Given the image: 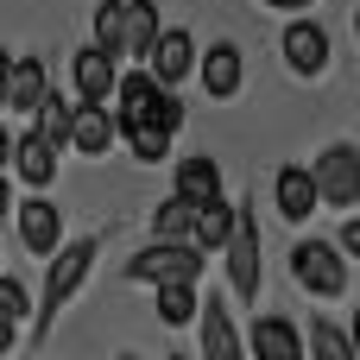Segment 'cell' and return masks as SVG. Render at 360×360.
<instances>
[{
  "label": "cell",
  "instance_id": "cell-14",
  "mask_svg": "<svg viewBox=\"0 0 360 360\" xmlns=\"http://www.w3.org/2000/svg\"><path fill=\"white\" fill-rule=\"evenodd\" d=\"M44 95H51V76H44V63H38V57H13V63H6V108L32 114Z\"/></svg>",
  "mask_w": 360,
  "mask_h": 360
},
{
  "label": "cell",
  "instance_id": "cell-16",
  "mask_svg": "<svg viewBox=\"0 0 360 360\" xmlns=\"http://www.w3.org/2000/svg\"><path fill=\"white\" fill-rule=\"evenodd\" d=\"M196 310H202V316H196L202 354H209V360H234V354H240V335H234V323H228L221 297H209V304H196Z\"/></svg>",
  "mask_w": 360,
  "mask_h": 360
},
{
  "label": "cell",
  "instance_id": "cell-18",
  "mask_svg": "<svg viewBox=\"0 0 360 360\" xmlns=\"http://www.w3.org/2000/svg\"><path fill=\"white\" fill-rule=\"evenodd\" d=\"M114 139H127V152H133L139 165L171 158V133H165L158 120H120V127H114Z\"/></svg>",
  "mask_w": 360,
  "mask_h": 360
},
{
  "label": "cell",
  "instance_id": "cell-8",
  "mask_svg": "<svg viewBox=\"0 0 360 360\" xmlns=\"http://www.w3.org/2000/svg\"><path fill=\"white\" fill-rule=\"evenodd\" d=\"M13 221H19L25 253H51V247L63 240V209H57L51 196H25V202H13Z\"/></svg>",
  "mask_w": 360,
  "mask_h": 360
},
{
  "label": "cell",
  "instance_id": "cell-10",
  "mask_svg": "<svg viewBox=\"0 0 360 360\" xmlns=\"http://www.w3.org/2000/svg\"><path fill=\"white\" fill-rule=\"evenodd\" d=\"M202 57V51H196ZM196 76H202V89L215 95V101H228V95H240V76H247V57H240V44L234 38H221V44H209V57L196 63Z\"/></svg>",
  "mask_w": 360,
  "mask_h": 360
},
{
  "label": "cell",
  "instance_id": "cell-21",
  "mask_svg": "<svg viewBox=\"0 0 360 360\" xmlns=\"http://www.w3.org/2000/svg\"><path fill=\"white\" fill-rule=\"evenodd\" d=\"M70 114H76V108H70L63 95H44V101L32 108V120H38L32 133H38L44 146H57V152H63V146H70Z\"/></svg>",
  "mask_w": 360,
  "mask_h": 360
},
{
  "label": "cell",
  "instance_id": "cell-5",
  "mask_svg": "<svg viewBox=\"0 0 360 360\" xmlns=\"http://www.w3.org/2000/svg\"><path fill=\"white\" fill-rule=\"evenodd\" d=\"M310 177H316V196L329 202V209H354L360 202V146H329L316 165H310Z\"/></svg>",
  "mask_w": 360,
  "mask_h": 360
},
{
  "label": "cell",
  "instance_id": "cell-27",
  "mask_svg": "<svg viewBox=\"0 0 360 360\" xmlns=\"http://www.w3.org/2000/svg\"><path fill=\"white\" fill-rule=\"evenodd\" d=\"M25 310H32V297H25V285H19V278H0V316H13V323H19Z\"/></svg>",
  "mask_w": 360,
  "mask_h": 360
},
{
  "label": "cell",
  "instance_id": "cell-26",
  "mask_svg": "<svg viewBox=\"0 0 360 360\" xmlns=\"http://www.w3.org/2000/svg\"><path fill=\"white\" fill-rule=\"evenodd\" d=\"M304 348H310V354H323V360H354L348 335H335V329H323V323L310 329V342H304Z\"/></svg>",
  "mask_w": 360,
  "mask_h": 360
},
{
  "label": "cell",
  "instance_id": "cell-29",
  "mask_svg": "<svg viewBox=\"0 0 360 360\" xmlns=\"http://www.w3.org/2000/svg\"><path fill=\"white\" fill-rule=\"evenodd\" d=\"M13 342H19V329H13V316H0V354H13Z\"/></svg>",
  "mask_w": 360,
  "mask_h": 360
},
{
  "label": "cell",
  "instance_id": "cell-22",
  "mask_svg": "<svg viewBox=\"0 0 360 360\" xmlns=\"http://www.w3.org/2000/svg\"><path fill=\"white\" fill-rule=\"evenodd\" d=\"M228 221H234V202H228V196H209V202H196V228H190V240H196V247H221Z\"/></svg>",
  "mask_w": 360,
  "mask_h": 360
},
{
  "label": "cell",
  "instance_id": "cell-19",
  "mask_svg": "<svg viewBox=\"0 0 360 360\" xmlns=\"http://www.w3.org/2000/svg\"><path fill=\"white\" fill-rule=\"evenodd\" d=\"M177 196H190V202H209V196H221V165H215L209 152H196V158H177Z\"/></svg>",
  "mask_w": 360,
  "mask_h": 360
},
{
  "label": "cell",
  "instance_id": "cell-11",
  "mask_svg": "<svg viewBox=\"0 0 360 360\" xmlns=\"http://www.w3.org/2000/svg\"><path fill=\"white\" fill-rule=\"evenodd\" d=\"M70 146H76L82 158H108V146H114V114H108V101H76V114H70Z\"/></svg>",
  "mask_w": 360,
  "mask_h": 360
},
{
  "label": "cell",
  "instance_id": "cell-23",
  "mask_svg": "<svg viewBox=\"0 0 360 360\" xmlns=\"http://www.w3.org/2000/svg\"><path fill=\"white\" fill-rule=\"evenodd\" d=\"M158 316H165L171 329H184V323L196 316V285H190V278H177V285H158Z\"/></svg>",
  "mask_w": 360,
  "mask_h": 360
},
{
  "label": "cell",
  "instance_id": "cell-33",
  "mask_svg": "<svg viewBox=\"0 0 360 360\" xmlns=\"http://www.w3.org/2000/svg\"><path fill=\"white\" fill-rule=\"evenodd\" d=\"M6 63H13V57L0 51V108H6Z\"/></svg>",
  "mask_w": 360,
  "mask_h": 360
},
{
  "label": "cell",
  "instance_id": "cell-32",
  "mask_svg": "<svg viewBox=\"0 0 360 360\" xmlns=\"http://www.w3.org/2000/svg\"><path fill=\"white\" fill-rule=\"evenodd\" d=\"M13 215V196H6V171H0V221Z\"/></svg>",
  "mask_w": 360,
  "mask_h": 360
},
{
  "label": "cell",
  "instance_id": "cell-28",
  "mask_svg": "<svg viewBox=\"0 0 360 360\" xmlns=\"http://www.w3.org/2000/svg\"><path fill=\"white\" fill-rule=\"evenodd\" d=\"M335 247H342L348 259H360V221H354V215H348V228H342V240H335Z\"/></svg>",
  "mask_w": 360,
  "mask_h": 360
},
{
  "label": "cell",
  "instance_id": "cell-12",
  "mask_svg": "<svg viewBox=\"0 0 360 360\" xmlns=\"http://www.w3.org/2000/svg\"><path fill=\"white\" fill-rule=\"evenodd\" d=\"M114 76H120V57H108L101 44H82L76 51V101H108Z\"/></svg>",
  "mask_w": 360,
  "mask_h": 360
},
{
  "label": "cell",
  "instance_id": "cell-17",
  "mask_svg": "<svg viewBox=\"0 0 360 360\" xmlns=\"http://www.w3.org/2000/svg\"><path fill=\"white\" fill-rule=\"evenodd\" d=\"M158 32V0H120V57H146Z\"/></svg>",
  "mask_w": 360,
  "mask_h": 360
},
{
  "label": "cell",
  "instance_id": "cell-13",
  "mask_svg": "<svg viewBox=\"0 0 360 360\" xmlns=\"http://www.w3.org/2000/svg\"><path fill=\"white\" fill-rule=\"evenodd\" d=\"M240 348H253L259 360H304V335H297L285 316H259V323H253V335H247Z\"/></svg>",
  "mask_w": 360,
  "mask_h": 360
},
{
  "label": "cell",
  "instance_id": "cell-24",
  "mask_svg": "<svg viewBox=\"0 0 360 360\" xmlns=\"http://www.w3.org/2000/svg\"><path fill=\"white\" fill-rule=\"evenodd\" d=\"M95 44L108 57H120V0H101L95 6Z\"/></svg>",
  "mask_w": 360,
  "mask_h": 360
},
{
  "label": "cell",
  "instance_id": "cell-3",
  "mask_svg": "<svg viewBox=\"0 0 360 360\" xmlns=\"http://www.w3.org/2000/svg\"><path fill=\"white\" fill-rule=\"evenodd\" d=\"M291 278L310 297H342L348 291V253L329 247V240H297L291 247Z\"/></svg>",
  "mask_w": 360,
  "mask_h": 360
},
{
  "label": "cell",
  "instance_id": "cell-25",
  "mask_svg": "<svg viewBox=\"0 0 360 360\" xmlns=\"http://www.w3.org/2000/svg\"><path fill=\"white\" fill-rule=\"evenodd\" d=\"M146 120H158L165 133H177V127H184V101L171 95V82H158V95H152V108H146Z\"/></svg>",
  "mask_w": 360,
  "mask_h": 360
},
{
  "label": "cell",
  "instance_id": "cell-9",
  "mask_svg": "<svg viewBox=\"0 0 360 360\" xmlns=\"http://www.w3.org/2000/svg\"><path fill=\"white\" fill-rule=\"evenodd\" d=\"M272 209H278L285 221H310V215L323 209V196H316V177H310V165H285V171L272 177Z\"/></svg>",
  "mask_w": 360,
  "mask_h": 360
},
{
  "label": "cell",
  "instance_id": "cell-15",
  "mask_svg": "<svg viewBox=\"0 0 360 360\" xmlns=\"http://www.w3.org/2000/svg\"><path fill=\"white\" fill-rule=\"evenodd\" d=\"M6 171H19L32 190H44V184L57 177V146H44L38 133H19V139H13V158H6Z\"/></svg>",
  "mask_w": 360,
  "mask_h": 360
},
{
  "label": "cell",
  "instance_id": "cell-20",
  "mask_svg": "<svg viewBox=\"0 0 360 360\" xmlns=\"http://www.w3.org/2000/svg\"><path fill=\"white\" fill-rule=\"evenodd\" d=\"M190 228H196V202L171 190V196L152 209V240H190ZM190 247H196V240H190Z\"/></svg>",
  "mask_w": 360,
  "mask_h": 360
},
{
  "label": "cell",
  "instance_id": "cell-31",
  "mask_svg": "<svg viewBox=\"0 0 360 360\" xmlns=\"http://www.w3.org/2000/svg\"><path fill=\"white\" fill-rule=\"evenodd\" d=\"M6 158H13V133L0 127V171H6Z\"/></svg>",
  "mask_w": 360,
  "mask_h": 360
},
{
  "label": "cell",
  "instance_id": "cell-7",
  "mask_svg": "<svg viewBox=\"0 0 360 360\" xmlns=\"http://www.w3.org/2000/svg\"><path fill=\"white\" fill-rule=\"evenodd\" d=\"M278 51H285L291 76H323V70H329V32H323L316 19H291L285 38H278Z\"/></svg>",
  "mask_w": 360,
  "mask_h": 360
},
{
  "label": "cell",
  "instance_id": "cell-30",
  "mask_svg": "<svg viewBox=\"0 0 360 360\" xmlns=\"http://www.w3.org/2000/svg\"><path fill=\"white\" fill-rule=\"evenodd\" d=\"M259 6H278V13H297V6H316V0H259Z\"/></svg>",
  "mask_w": 360,
  "mask_h": 360
},
{
  "label": "cell",
  "instance_id": "cell-6",
  "mask_svg": "<svg viewBox=\"0 0 360 360\" xmlns=\"http://www.w3.org/2000/svg\"><path fill=\"white\" fill-rule=\"evenodd\" d=\"M146 70H152L158 82H184V76L196 70V38H190L184 25H158L152 44H146Z\"/></svg>",
  "mask_w": 360,
  "mask_h": 360
},
{
  "label": "cell",
  "instance_id": "cell-1",
  "mask_svg": "<svg viewBox=\"0 0 360 360\" xmlns=\"http://www.w3.org/2000/svg\"><path fill=\"white\" fill-rule=\"evenodd\" d=\"M221 253H228V285L240 304H259V221L247 202H234V221L221 234Z\"/></svg>",
  "mask_w": 360,
  "mask_h": 360
},
{
  "label": "cell",
  "instance_id": "cell-2",
  "mask_svg": "<svg viewBox=\"0 0 360 360\" xmlns=\"http://www.w3.org/2000/svg\"><path fill=\"white\" fill-rule=\"evenodd\" d=\"M127 278L133 285H177V278H202V247L190 240H152L139 259H127Z\"/></svg>",
  "mask_w": 360,
  "mask_h": 360
},
{
  "label": "cell",
  "instance_id": "cell-4",
  "mask_svg": "<svg viewBox=\"0 0 360 360\" xmlns=\"http://www.w3.org/2000/svg\"><path fill=\"white\" fill-rule=\"evenodd\" d=\"M95 253H101L95 240H57V247L44 253V259H51V272H44V323H51V316L82 291V278H89Z\"/></svg>",
  "mask_w": 360,
  "mask_h": 360
}]
</instances>
